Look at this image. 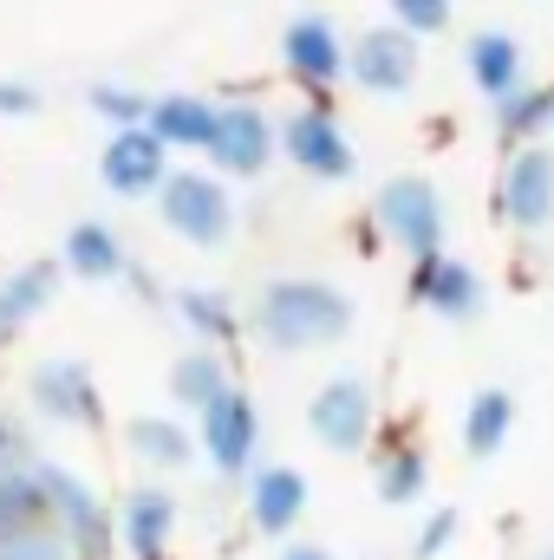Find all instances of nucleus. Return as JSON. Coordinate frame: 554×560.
I'll return each instance as SVG.
<instances>
[{
	"mask_svg": "<svg viewBox=\"0 0 554 560\" xmlns=\"http://www.w3.org/2000/svg\"><path fill=\"white\" fill-rule=\"evenodd\" d=\"M339 319H346V306L326 287H275L268 293V326L280 339H326V332H339Z\"/></svg>",
	"mask_w": 554,
	"mask_h": 560,
	"instance_id": "f257e3e1",
	"label": "nucleus"
},
{
	"mask_svg": "<svg viewBox=\"0 0 554 560\" xmlns=\"http://www.w3.org/2000/svg\"><path fill=\"white\" fill-rule=\"evenodd\" d=\"M170 222H176V229H189L196 242H216V235L229 229V202H222V189H216V183L183 176V183L170 189Z\"/></svg>",
	"mask_w": 554,
	"mask_h": 560,
	"instance_id": "f03ea898",
	"label": "nucleus"
},
{
	"mask_svg": "<svg viewBox=\"0 0 554 560\" xmlns=\"http://www.w3.org/2000/svg\"><path fill=\"white\" fill-rule=\"evenodd\" d=\"M157 131H125V138L112 143V156H105V176H112V189H150L157 183Z\"/></svg>",
	"mask_w": 554,
	"mask_h": 560,
	"instance_id": "7ed1b4c3",
	"label": "nucleus"
},
{
	"mask_svg": "<svg viewBox=\"0 0 554 560\" xmlns=\"http://www.w3.org/2000/svg\"><path fill=\"white\" fill-rule=\"evenodd\" d=\"M385 222H392L412 248H430V242H437V202H430V189H424V183H399V189L385 196Z\"/></svg>",
	"mask_w": 554,
	"mask_h": 560,
	"instance_id": "20e7f679",
	"label": "nucleus"
},
{
	"mask_svg": "<svg viewBox=\"0 0 554 560\" xmlns=\"http://www.w3.org/2000/svg\"><path fill=\"white\" fill-rule=\"evenodd\" d=\"M209 443H216V463L222 469H235L242 456H249V443H255V418H249V405L242 398H209Z\"/></svg>",
	"mask_w": 554,
	"mask_h": 560,
	"instance_id": "39448f33",
	"label": "nucleus"
},
{
	"mask_svg": "<svg viewBox=\"0 0 554 560\" xmlns=\"http://www.w3.org/2000/svg\"><path fill=\"white\" fill-rule=\"evenodd\" d=\"M313 423L326 443H359L366 436V392L359 385H333L320 405H313Z\"/></svg>",
	"mask_w": 554,
	"mask_h": 560,
	"instance_id": "423d86ee",
	"label": "nucleus"
},
{
	"mask_svg": "<svg viewBox=\"0 0 554 560\" xmlns=\"http://www.w3.org/2000/svg\"><path fill=\"white\" fill-rule=\"evenodd\" d=\"M554 202V163L549 156H522V170H516V183H509V209H516V222H542Z\"/></svg>",
	"mask_w": 554,
	"mask_h": 560,
	"instance_id": "0eeeda50",
	"label": "nucleus"
},
{
	"mask_svg": "<svg viewBox=\"0 0 554 560\" xmlns=\"http://www.w3.org/2000/svg\"><path fill=\"white\" fill-rule=\"evenodd\" d=\"M216 150H222V163H235V170H262V156H268V131H262V118H255V112L222 118V125H216Z\"/></svg>",
	"mask_w": 554,
	"mask_h": 560,
	"instance_id": "6e6552de",
	"label": "nucleus"
},
{
	"mask_svg": "<svg viewBox=\"0 0 554 560\" xmlns=\"http://www.w3.org/2000/svg\"><path fill=\"white\" fill-rule=\"evenodd\" d=\"M287 150H293L300 163H313V170H326V176H339V170L353 163V156H346V143L333 138V131H326L320 118H293V125H287Z\"/></svg>",
	"mask_w": 554,
	"mask_h": 560,
	"instance_id": "1a4fd4ad",
	"label": "nucleus"
},
{
	"mask_svg": "<svg viewBox=\"0 0 554 560\" xmlns=\"http://www.w3.org/2000/svg\"><path fill=\"white\" fill-rule=\"evenodd\" d=\"M359 72H366V85H405L412 79V46L392 39V33H372L359 46Z\"/></svg>",
	"mask_w": 554,
	"mask_h": 560,
	"instance_id": "9d476101",
	"label": "nucleus"
},
{
	"mask_svg": "<svg viewBox=\"0 0 554 560\" xmlns=\"http://www.w3.org/2000/svg\"><path fill=\"white\" fill-rule=\"evenodd\" d=\"M287 52H293V66H307V79H333V72H339V46L326 39L320 20H300V26L287 33Z\"/></svg>",
	"mask_w": 554,
	"mask_h": 560,
	"instance_id": "9b49d317",
	"label": "nucleus"
},
{
	"mask_svg": "<svg viewBox=\"0 0 554 560\" xmlns=\"http://www.w3.org/2000/svg\"><path fill=\"white\" fill-rule=\"evenodd\" d=\"M216 125L222 118H209L196 98H170V105H157V138H189V143H216Z\"/></svg>",
	"mask_w": 554,
	"mask_h": 560,
	"instance_id": "f8f14e48",
	"label": "nucleus"
},
{
	"mask_svg": "<svg viewBox=\"0 0 554 560\" xmlns=\"http://www.w3.org/2000/svg\"><path fill=\"white\" fill-rule=\"evenodd\" d=\"M255 515H262V528H287V522L300 515V476H293V469H275V476H262Z\"/></svg>",
	"mask_w": 554,
	"mask_h": 560,
	"instance_id": "ddd939ff",
	"label": "nucleus"
},
{
	"mask_svg": "<svg viewBox=\"0 0 554 560\" xmlns=\"http://www.w3.org/2000/svg\"><path fill=\"white\" fill-rule=\"evenodd\" d=\"M476 79H483L489 92H509V79H516V46L496 39V33H483V39H476Z\"/></svg>",
	"mask_w": 554,
	"mask_h": 560,
	"instance_id": "4468645a",
	"label": "nucleus"
},
{
	"mask_svg": "<svg viewBox=\"0 0 554 560\" xmlns=\"http://www.w3.org/2000/svg\"><path fill=\"white\" fill-rule=\"evenodd\" d=\"M125 522H131V541H138L143 555H150V548L163 541V522H170V502H163V495H138Z\"/></svg>",
	"mask_w": 554,
	"mask_h": 560,
	"instance_id": "2eb2a0df",
	"label": "nucleus"
},
{
	"mask_svg": "<svg viewBox=\"0 0 554 560\" xmlns=\"http://www.w3.org/2000/svg\"><path fill=\"white\" fill-rule=\"evenodd\" d=\"M503 423H509V398H476V418H470V443H476V450L503 443Z\"/></svg>",
	"mask_w": 554,
	"mask_h": 560,
	"instance_id": "dca6fc26",
	"label": "nucleus"
},
{
	"mask_svg": "<svg viewBox=\"0 0 554 560\" xmlns=\"http://www.w3.org/2000/svg\"><path fill=\"white\" fill-rule=\"evenodd\" d=\"M430 300L437 306H450V313H463L476 293H470V275L463 268H430Z\"/></svg>",
	"mask_w": 554,
	"mask_h": 560,
	"instance_id": "f3484780",
	"label": "nucleus"
},
{
	"mask_svg": "<svg viewBox=\"0 0 554 560\" xmlns=\"http://www.w3.org/2000/svg\"><path fill=\"white\" fill-rule=\"evenodd\" d=\"M72 261H79V268H92V275H105L118 255H112V242H105L99 229H79V242H72Z\"/></svg>",
	"mask_w": 554,
	"mask_h": 560,
	"instance_id": "a211bd4d",
	"label": "nucleus"
},
{
	"mask_svg": "<svg viewBox=\"0 0 554 560\" xmlns=\"http://www.w3.org/2000/svg\"><path fill=\"white\" fill-rule=\"evenodd\" d=\"M176 392H189V398H216V372L196 359V365H183V372H176Z\"/></svg>",
	"mask_w": 554,
	"mask_h": 560,
	"instance_id": "6ab92c4d",
	"label": "nucleus"
},
{
	"mask_svg": "<svg viewBox=\"0 0 554 560\" xmlns=\"http://www.w3.org/2000/svg\"><path fill=\"white\" fill-rule=\"evenodd\" d=\"M138 443L150 450V456H176V450H183V443H170V430H163V423H143Z\"/></svg>",
	"mask_w": 554,
	"mask_h": 560,
	"instance_id": "aec40b11",
	"label": "nucleus"
},
{
	"mask_svg": "<svg viewBox=\"0 0 554 560\" xmlns=\"http://www.w3.org/2000/svg\"><path fill=\"white\" fill-rule=\"evenodd\" d=\"M405 13H412V26H437L443 20V0H399Z\"/></svg>",
	"mask_w": 554,
	"mask_h": 560,
	"instance_id": "412c9836",
	"label": "nucleus"
},
{
	"mask_svg": "<svg viewBox=\"0 0 554 560\" xmlns=\"http://www.w3.org/2000/svg\"><path fill=\"white\" fill-rule=\"evenodd\" d=\"M99 105H112V112H125V118H138V98H125V92H99Z\"/></svg>",
	"mask_w": 554,
	"mask_h": 560,
	"instance_id": "4be33fe9",
	"label": "nucleus"
},
{
	"mask_svg": "<svg viewBox=\"0 0 554 560\" xmlns=\"http://www.w3.org/2000/svg\"><path fill=\"white\" fill-rule=\"evenodd\" d=\"M183 306H189V313H196V319H203V326H209V332H216V326H222V313H216V306H209V300H183Z\"/></svg>",
	"mask_w": 554,
	"mask_h": 560,
	"instance_id": "5701e85b",
	"label": "nucleus"
},
{
	"mask_svg": "<svg viewBox=\"0 0 554 560\" xmlns=\"http://www.w3.org/2000/svg\"><path fill=\"white\" fill-rule=\"evenodd\" d=\"M293 560H320V555H293Z\"/></svg>",
	"mask_w": 554,
	"mask_h": 560,
	"instance_id": "b1692460",
	"label": "nucleus"
}]
</instances>
